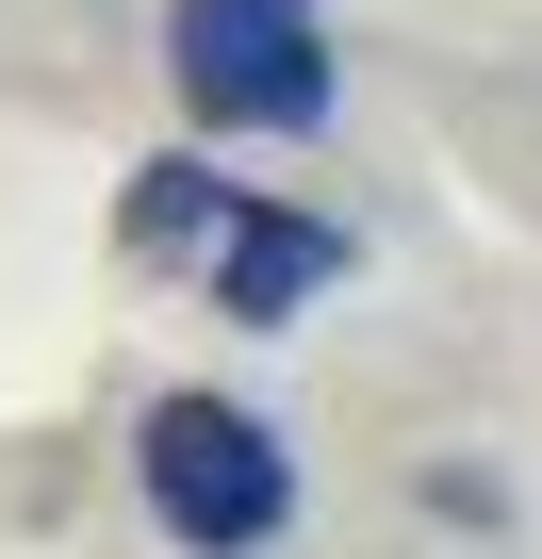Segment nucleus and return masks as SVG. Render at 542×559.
<instances>
[{"label": "nucleus", "instance_id": "f257e3e1", "mask_svg": "<svg viewBox=\"0 0 542 559\" xmlns=\"http://www.w3.org/2000/svg\"><path fill=\"white\" fill-rule=\"evenodd\" d=\"M165 83L197 132H246V148H297L346 116V67H329V0H165Z\"/></svg>", "mask_w": 542, "mask_h": 559}, {"label": "nucleus", "instance_id": "f03ea898", "mask_svg": "<svg viewBox=\"0 0 542 559\" xmlns=\"http://www.w3.org/2000/svg\"><path fill=\"white\" fill-rule=\"evenodd\" d=\"M132 493H148V526H165L181 559H263V543L297 526V444L263 428L246 395H148Z\"/></svg>", "mask_w": 542, "mask_h": 559}, {"label": "nucleus", "instance_id": "7ed1b4c3", "mask_svg": "<svg viewBox=\"0 0 542 559\" xmlns=\"http://www.w3.org/2000/svg\"><path fill=\"white\" fill-rule=\"evenodd\" d=\"M346 280V230L329 214H297V198H246L230 230H214V297L246 313V330H280V313H313Z\"/></svg>", "mask_w": 542, "mask_h": 559}, {"label": "nucleus", "instance_id": "20e7f679", "mask_svg": "<svg viewBox=\"0 0 542 559\" xmlns=\"http://www.w3.org/2000/svg\"><path fill=\"white\" fill-rule=\"evenodd\" d=\"M246 214V181H214V165H148V198H132V247H214Z\"/></svg>", "mask_w": 542, "mask_h": 559}]
</instances>
